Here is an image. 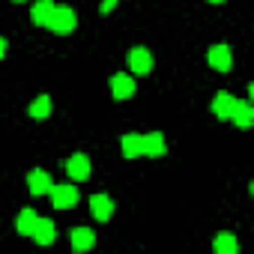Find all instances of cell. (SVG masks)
Wrapping results in <instances>:
<instances>
[{
	"label": "cell",
	"mask_w": 254,
	"mask_h": 254,
	"mask_svg": "<svg viewBox=\"0 0 254 254\" xmlns=\"http://www.w3.org/2000/svg\"><path fill=\"white\" fill-rule=\"evenodd\" d=\"M75 24H78V18H75V12L69 6H54V12H51V18H48L45 27L54 30V33H60V36H66V33L75 30Z\"/></svg>",
	"instance_id": "1"
},
{
	"label": "cell",
	"mask_w": 254,
	"mask_h": 254,
	"mask_svg": "<svg viewBox=\"0 0 254 254\" xmlns=\"http://www.w3.org/2000/svg\"><path fill=\"white\" fill-rule=\"evenodd\" d=\"M51 206L54 209H72L75 203H78V189L75 186H69V183H63V186H51Z\"/></svg>",
	"instance_id": "2"
},
{
	"label": "cell",
	"mask_w": 254,
	"mask_h": 254,
	"mask_svg": "<svg viewBox=\"0 0 254 254\" xmlns=\"http://www.w3.org/2000/svg\"><path fill=\"white\" fill-rule=\"evenodd\" d=\"M206 60H209V66L215 72H230L233 69V54H230L227 45H212L209 54H206Z\"/></svg>",
	"instance_id": "3"
},
{
	"label": "cell",
	"mask_w": 254,
	"mask_h": 254,
	"mask_svg": "<svg viewBox=\"0 0 254 254\" xmlns=\"http://www.w3.org/2000/svg\"><path fill=\"white\" fill-rule=\"evenodd\" d=\"M126 60H129V69H132L135 75H147V72L153 69V54H150L147 48H132Z\"/></svg>",
	"instance_id": "4"
},
{
	"label": "cell",
	"mask_w": 254,
	"mask_h": 254,
	"mask_svg": "<svg viewBox=\"0 0 254 254\" xmlns=\"http://www.w3.org/2000/svg\"><path fill=\"white\" fill-rule=\"evenodd\" d=\"M51 177H48V171H30L27 174V189H30V194H36V197H42V194H48L51 191Z\"/></svg>",
	"instance_id": "5"
},
{
	"label": "cell",
	"mask_w": 254,
	"mask_h": 254,
	"mask_svg": "<svg viewBox=\"0 0 254 254\" xmlns=\"http://www.w3.org/2000/svg\"><path fill=\"white\" fill-rule=\"evenodd\" d=\"M111 96L114 99L135 96V78L132 75H111Z\"/></svg>",
	"instance_id": "6"
},
{
	"label": "cell",
	"mask_w": 254,
	"mask_h": 254,
	"mask_svg": "<svg viewBox=\"0 0 254 254\" xmlns=\"http://www.w3.org/2000/svg\"><path fill=\"white\" fill-rule=\"evenodd\" d=\"M233 105H236V96L227 93V90H221V93H215V99H212V114H215L218 120H230Z\"/></svg>",
	"instance_id": "7"
},
{
	"label": "cell",
	"mask_w": 254,
	"mask_h": 254,
	"mask_svg": "<svg viewBox=\"0 0 254 254\" xmlns=\"http://www.w3.org/2000/svg\"><path fill=\"white\" fill-rule=\"evenodd\" d=\"M90 212H93L96 221H108L114 215V200L108 194H93L90 197Z\"/></svg>",
	"instance_id": "8"
},
{
	"label": "cell",
	"mask_w": 254,
	"mask_h": 254,
	"mask_svg": "<svg viewBox=\"0 0 254 254\" xmlns=\"http://www.w3.org/2000/svg\"><path fill=\"white\" fill-rule=\"evenodd\" d=\"M66 174H69L72 180H78V183L87 180V177H90V159H87L84 153H75V156L66 162Z\"/></svg>",
	"instance_id": "9"
},
{
	"label": "cell",
	"mask_w": 254,
	"mask_h": 254,
	"mask_svg": "<svg viewBox=\"0 0 254 254\" xmlns=\"http://www.w3.org/2000/svg\"><path fill=\"white\" fill-rule=\"evenodd\" d=\"M230 120L239 126V129H248V126L254 123V108H251V102H242V99H236V105H233V114H230Z\"/></svg>",
	"instance_id": "10"
},
{
	"label": "cell",
	"mask_w": 254,
	"mask_h": 254,
	"mask_svg": "<svg viewBox=\"0 0 254 254\" xmlns=\"http://www.w3.org/2000/svg\"><path fill=\"white\" fill-rule=\"evenodd\" d=\"M120 147H123V156H126V159H141V156H144V138L135 135V132L123 135Z\"/></svg>",
	"instance_id": "11"
},
{
	"label": "cell",
	"mask_w": 254,
	"mask_h": 254,
	"mask_svg": "<svg viewBox=\"0 0 254 254\" xmlns=\"http://www.w3.org/2000/svg\"><path fill=\"white\" fill-rule=\"evenodd\" d=\"M144 138V156H165L168 153V144H165V135L162 132H150V135H141Z\"/></svg>",
	"instance_id": "12"
},
{
	"label": "cell",
	"mask_w": 254,
	"mask_h": 254,
	"mask_svg": "<svg viewBox=\"0 0 254 254\" xmlns=\"http://www.w3.org/2000/svg\"><path fill=\"white\" fill-rule=\"evenodd\" d=\"M54 0H39V3H33V9H30V21L36 24V27H45L48 24V18H51V12H54Z\"/></svg>",
	"instance_id": "13"
},
{
	"label": "cell",
	"mask_w": 254,
	"mask_h": 254,
	"mask_svg": "<svg viewBox=\"0 0 254 254\" xmlns=\"http://www.w3.org/2000/svg\"><path fill=\"white\" fill-rule=\"evenodd\" d=\"M54 236H57L54 221H51V218H39V221H36V227H33V239H36L39 245H51V242H54Z\"/></svg>",
	"instance_id": "14"
},
{
	"label": "cell",
	"mask_w": 254,
	"mask_h": 254,
	"mask_svg": "<svg viewBox=\"0 0 254 254\" xmlns=\"http://www.w3.org/2000/svg\"><path fill=\"white\" fill-rule=\"evenodd\" d=\"M96 245V233L93 230H87V227H75L72 230V248L75 251H90Z\"/></svg>",
	"instance_id": "15"
},
{
	"label": "cell",
	"mask_w": 254,
	"mask_h": 254,
	"mask_svg": "<svg viewBox=\"0 0 254 254\" xmlns=\"http://www.w3.org/2000/svg\"><path fill=\"white\" fill-rule=\"evenodd\" d=\"M36 221H39V215H36L33 209H21V212H18V218H15V230H18L21 236H33Z\"/></svg>",
	"instance_id": "16"
},
{
	"label": "cell",
	"mask_w": 254,
	"mask_h": 254,
	"mask_svg": "<svg viewBox=\"0 0 254 254\" xmlns=\"http://www.w3.org/2000/svg\"><path fill=\"white\" fill-rule=\"evenodd\" d=\"M215 251H218V254H236V251H239L236 236H233V233H218V236H215Z\"/></svg>",
	"instance_id": "17"
},
{
	"label": "cell",
	"mask_w": 254,
	"mask_h": 254,
	"mask_svg": "<svg viewBox=\"0 0 254 254\" xmlns=\"http://www.w3.org/2000/svg\"><path fill=\"white\" fill-rule=\"evenodd\" d=\"M51 114V96H39V99H33V105H30V117L33 120H45Z\"/></svg>",
	"instance_id": "18"
},
{
	"label": "cell",
	"mask_w": 254,
	"mask_h": 254,
	"mask_svg": "<svg viewBox=\"0 0 254 254\" xmlns=\"http://www.w3.org/2000/svg\"><path fill=\"white\" fill-rule=\"evenodd\" d=\"M114 6H117V0H105V3H102V15H108Z\"/></svg>",
	"instance_id": "19"
},
{
	"label": "cell",
	"mask_w": 254,
	"mask_h": 254,
	"mask_svg": "<svg viewBox=\"0 0 254 254\" xmlns=\"http://www.w3.org/2000/svg\"><path fill=\"white\" fill-rule=\"evenodd\" d=\"M3 54H6V39L0 36V60H3Z\"/></svg>",
	"instance_id": "20"
},
{
	"label": "cell",
	"mask_w": 254,
	"mask_h": 254,
	"mask_svg": "<svg viewBox=\"0 0 254 254\" xmlns=\"http://www.w3.org/2000/svg\"><path fill=\"white\" fill-rule=\"evenodd\" d=\"M209 3H224V0H209Z\"/></svg>",
	"instance_id": "21"
},
{
	"label": "cell",
	"mask_w": 254,
	"mask_h": 254,
	"mask_svg": "<svg viewBox=\"0 0 254 254\" xmlns=\"http://www.w3.org/2000/svg\"><path fill=\"white\" fill-rule=\"evenodd\" d=\"M15 3H21V0H15Z\"/></svg>",
	"instance_id": "22"
}]
</instances>
